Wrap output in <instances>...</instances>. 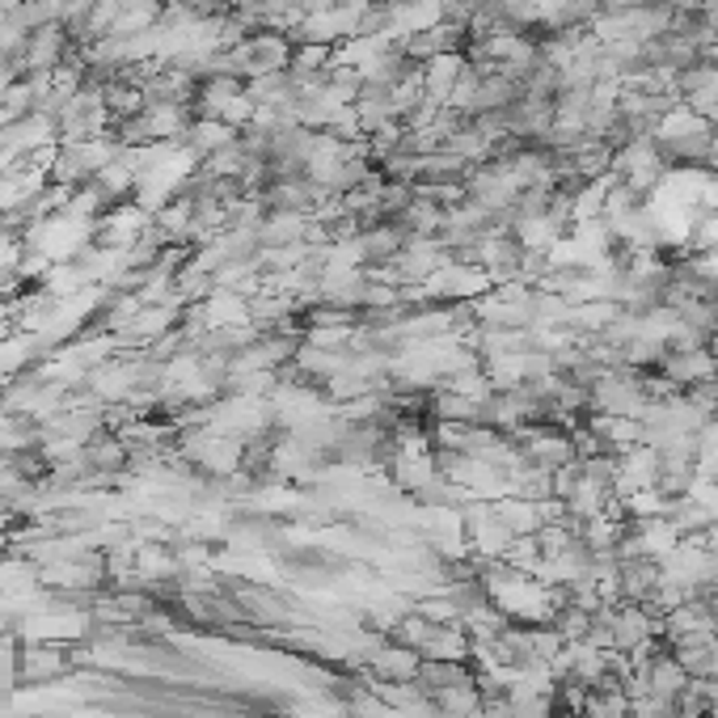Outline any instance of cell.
Segmentation results:
<instances>
[{
	"mask_svg": "<svg viewBox=\"0 0 718 718\" xmlns=\"http://www.w3.org/2000/svg\"><path fill=\"white\" fill-rule=\"evenodd\" d=\"M72 51V39L64 22H47L43 30H34L30 39H25V51H22V68L25 76H39V72H55L64 60H68Z\"/></svg>",
	"mask_w": 718,
	"mask_h": 718,
	"instance_id": "obj_1",
	"label": "cell"
},
{
	"mask_svg": "<svg viewBox=\"0 0 718 718\" xmlns=\"http://www.w3.org/2000/svg\"><path fill=\"white\" fill-rule=\"evenodd\" d=\"M368 668H372V676L384 680V685H414L419 672H423V655L402 643H384L381 651L368 655Z\"/></svg>",
	"mask_w": 718,
	"mask_h": 718,
	"instance_id": "obj_2",
	"label": "cell"
},
{
	"mask_svg": "<svg viewBox=\"0 0 718 718\" xmlns=\"http://www.w3.org/2000/svg\"><path fill=\"white\" fill-rule=\"evenodd\" d=\"M233 140H237V127H229V123L220 119H191L187 136H182V148L191 152L194 161H208L212 152L229 148Z\"/></svg>",
	"mask_w": 718,
	"mask_h": 718,
	"instance_id": "obj_3",
	"label": "cell"
},
{
	"mask_svg": "<svg viewBox=\"0 0 718 718\" xmlns=\"http://www.w3.org/2000/svg\"><path fill=\"white\" fill-rule=\"evenodd\" d=\"M465 51H448V55H431L427 64H423V89H427L431 102H448V94H453L456 76L465 72Z\"/></svg>",
	"mask_w": 718,
	"mask_h": 718,
	"instance_id": "obj_4",
	"label": "cell"
},
{
	"mask_svg": "<svg viewBox=\"0 0 718 718\" xmlns=\"http://www.w3.org/2000/svg\"><path fill=\"white\" fill-rule=\"evenodd\" d=\"M495 507H499V516L507 520V528H511L516 537H532L537 528L546 525V520H541V503L520 499V495H503V499H495Z\"/></svg>",
	"mask_w": 718,
	"mask_h": 718,
	"instance_id": "obj_5",
	"label": "cell"
},
{
	"mask_svg": "<svg viewBox=\"0 0 718 718\" xmlns=\"http://www.w3.org/2000/svg\"><path fill=\"white\" fill-rule=\"evenodd\" d=\"M136 182H140V173L127 166V161H110V166H102L94 173V187L102 191V199L106 203H119V199H127V194H136Z\"/></svg>",
	"mask_w": 718,
	"mask_h": 718,
	"instance_id": "obj_6",
	"label": "cell"
},
{
	"mask_svg": "<svg viewBox=\"0 0 718 718\" xmlns=\"http://www.w3.org/2000/svg\"><path fill=\"white\" fill-rule=\"evenodd\" d=\"M335 64V47H321V43H296L292 47V72L296 76H317Z\"/></svg>",
	"mask_w": 718,
	"mask_h": 718,
	"instance_id": "obj_7",
	"label": "cell"
},
{
	"mask_svg": "<svg viewBox=\"0 0 718 718\" xmlns=\"http://www.w3.org/2000/svg\"><path fill=\"white\" fill-rule=\"evenodd\" d=\"M34 4L47 13L51 22H60V18H64V9H68V0H34Z\"/></svg>",
	"mask_w": 718,
	"mask_h": 718,
	"instance_id": "obj_8",
	"label": "cell"
}]
</instances>
